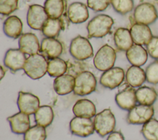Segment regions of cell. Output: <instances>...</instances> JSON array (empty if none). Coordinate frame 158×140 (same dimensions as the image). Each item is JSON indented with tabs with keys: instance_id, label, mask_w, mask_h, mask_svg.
<instances>
[{
	"instance_id": "cell-1",
	"label": "cell",
	"mask_w": 158,
	"mask_h": 140,
	"mask_svg": "<svg viewBox=\"0 0 158 140\" xmlns=\"http://www.w3.org/2000/svg\"><path fill=\"white\" fill-rule=\"evenodd\" d=\"M113 24L112 18L107 15L99 14L95 16L86 26L88 37L101 38L105 36L110 32Z\"/></svg>"
},
{
	"instance_id": "cell-2",
	"label": "cell",
	"mask_w": 158,
	"mask_h": 140,
	"mask_svg": "<svg viewBox=\"0 0 158 140\" xmlns=\"http://www.w3.org/2000/svg\"><path fill=\"white\" fill-rule=\"evenodd\" d=\"M48 64L45 56L41 54L30 55L25 61L23 70L25 74L32 79H38L48 71Z\"/></svg>"
},
{
	"instance_id": "cell-3",
	"label": "cell",
	"mask_w": 158,
	"mask_h": 140,
	"mask_svg": "<svg viewBox=\"0 0 158 140\" xmlns=\"http://www.w3.org/2000/svg\"><path fill=\"white\" fill-rule=\"evenodd\" d=\"M96 79L94 74L88 71L78 73L75 77L73 92L78 96H86L95 91Z\"/></svg>"
},
{
	"instance_id": "cell-4",
	"label": "cell",
	"mask_w": 158,
	"mask_h": 140,
	"mask_svg": "<svg viewBox=\"0 0 158 140\" xmlns=\"http://www.w3.org/2000/svg\"><path fill=\"white\" fill-rule=\"evenodd\" d=\"M95 131L101 137L111 133L115 127V119L110 109H106L97 114L94 119Z\"/></svg>"
},
{
	"instance_id": "cell-5",
	"label": "cell",
	"mask_w": 158,
	"mask_h": 140,
	"mask_svg": "<svg viewBox=\"0 0 158 140\" xmlns=\"http://www.w3.org/2000/svg\"><path fill=\"white\" fill-rule=\"evenodd\" d=\"M70 55L78 60H85L93 56V49L88 39L78 36L73 38L70 45Z\"/></svg>"
},
{
	"instance_id": "cell-6",
	"label": "cell",
	"mask_w": 158,
	"mask_h": 140,
	"mask_svg": "<svg viewBox=\"0 0 158 140\" xmlns=\"http://www.w3.org/2000/svg\"><path fill=\"white\" fill-rule=\"evenodd\" d=\"M116 59L115 50L107 44L102 46L96 52L93 63L95 68L101 71H106L113 68Z\"/></svg>"
},
{
	"instance_id": "cell-7",
	"label": "cell",
	"mask_w": 158,
	"mask_h": 140,
	"mask_svg": "<svg viewBox=\"0 0 158 140\" xmlns=\"http://www.w3.org/2000/svg\"><path fill=\"white\" fill-rule=\"evenodd\" d=\"M133 18L137 23L146 25L155 22L158 14L155 6L149 2H143L138 4L134 10Z\"/></svg>"
},
{
	"instance_id": "cell-8",
	"label": "cell",
	"mask_w": 158,
	"mask_h": 140,
	"mask_svg": "<svg viewBox=\"0 0 158 140\" xmlns=\"http://www.w3.org/2000/svg\"><path fill=\"white\" fill-rule=\"evenodd\" d=\"M117 104L122 109L130 111L137 102L136 97V90L127 82L119 86L118 92L115 98Z\"/></svg>"
},
{
	"instance_id": "cell-9",
	"label": "cell",
	"mask_w": 158,
	"mask_h": 140,
	"mask_svg": "<svg viewBox=\"0 0 158 140\" xmlns=\"http://www.w3.org/2000/svg\"><path fill=\"white\" fill-rule=\"evenodd\" d=\"M154 111L152 106L138 104L130 109L127 117L129 124H144L152 118Z\"/></svg>"
},
{
	"instance_id": "cell-10",
	"label": "cell",
	"mask_w": 158,
	"mask_h": 140,
	"mask_svg": "<svg viewBox=\"0 0 158 140\" xmlns=\"http://www.w3.org/2000/svg\"><path fill=\"white\" fill-rule=\"evenodd\" d=\"M49 17L44 7L38 4H33L28 8L27 21L28 25L33 29L41 30Z\"/></svg>"
},
{
	"instance_id": "cell-11",
	"label": "cell",
	"mask_w": 158,
	"mask_h": 140,
	"mask_svg": "<svg viewBox=\"0 0 158 140\" xmlns=\"http://www.w3.org/2000/svg\"><path fill=\"white\" fill-rule=\"evenodd\" d=\"M69 126L73 134L83 138L90 136L95 130L94 122L90 118L73 117L70 120Z\"/></svg>"
},
{
	"instance_id": "cell-12",
	"label": "cell",
	"mask_w": 158,
	"mask_h": 140,
	"mask_svg": "<svg viewBox=\"0 0 158 140\" xmlns=\"http://www.w3.org/2000/svg\"><path fill=\"white\" fill-rule=\"evenodd\" d=\"M125 78L124 70L119 67H113L101 75L99 82L104 87L110 90L119 87Z\"/></svg>"
},
{
	"instance_id": "cell-13",
	"label": "cell",
	"mask_w": 158,
	"mask_h": 140,
	"mask_svg": "<svg viewBox=\"0 0 158 140\" xmlns=\"http://www.w3.org/2000/svg\"><path fill=\"white\" fill-rule=\"evenodd\" d=\"M40 99L36 95L20 91L19 92L17 106L20 112L28 115L33 114L40 107Z\"/></svg>"
},
{
	"instance_id": "cell-14",
	"label": "cell",
	"mask_w": 158,
	"mask_h": 140,
	"mask_svg": "<svg viewBox=\"0 0 158 140\" xmlns=\"http://www.w3.org/2000/svg\"><path fill=\"white\" fill-rule=\"evenodd\" d=\"M26 60L27 58L25 53L20 49H10L6 52L4 63L12 71L15 72L23 69Z\"/></svg>"
},
{
	"instance_id": "cell-15",
	"label": "cell",
	"mask_w": 158,
	"mask_h": 140,
	"mask_svg": "<svg viewBox=\"0 0 158 140\" xmlns=\"http://www.w3.org/2000/svg\"><path fill=\"white\" fill-rule=\"evenodd\" d=\"M9 122L11 130L18 134H25L30 128V120L29 115L19 112L7 118Z\"/></svg>"
},
{
	"instance_id": "cell-16",
	"label": "cell",
	"mask_w": 158,
	"mask_h": 140,
	"mask_svg": "<svg viewBox=\"0 0 158 140\" xmlns=\"http://www.w3.org/2000/svg\"><path fill=\"white\" fill-rule=\"evenodd\" d=\"M131 35L135 44L147 45L153 37L148 25L135 23L130 28Z\"/></svg>"
},
{
	"instance_id": "cell-17",
	"label": "cell",
	"mask_w": 158,
	"mask_h": 140,
	"mask_svg": "<svg viewBox=\"0 0 158 140\" xmlns=\"http://www.w3.org/2000/svg\"><path fill=\"white\" fill-rule=\"evenodd\" d=\"M62 44L55 38L46 37L41 41L40 51L43 55L50 60L58 58L62 53Z\"/></svg>"
},
{
	"instance_id": "cell-18",
	"label": "cell",
	"mask_w": 158,
	"mask_h": 140,
	"mask_svg": "<svg viewBox=\"0 0 158 140\" xmlns=\"http://www.w3.org/2000/svg\"><path fill=\"white\" fill-rule=\"evenodd\" d=\"M19 49L25 54L32 55L38 53L40 49L38 37L31 33L23 34L19 41Z\"/></svg>"
},
{
	"instance_id": "cell-19",
	"label": "cell",
	"mask_w": 158,
	"mask_h": 140,
	"mask_svg": "<svg viewBox=\"0 0 158 140\" xmlns=\"http://www.w3.org/2000/svg\"><path fill=\"white\" fill-rule=\"evenodd\" d=\"M67 15L70 21L75 24L83 23L89 17V12L86 6L80 2H75L70 4Z\"/></svg>"
},
{
	"instance_id": "cell-20",
	"label": "cell",
	"mask_w": 158,
	"mask_h": 140,
	"mask_svg": "<svg viewBox=\"0 0 158 140\" xmlns=\"http://www.w3.org/2000/svg\"><path fill=\"white\" fill-rule=\"evenodd\" d=\"M75 77L68 74L57 77L53 83L54 90L59 95H67L73 91Z\"/></svg>"
},
{
	"instance_id": "cell-21",
	"label": "cell",
	"mask_w": 158,
	"mask_h": 140,
	"mask_svg": "<svg viewBox=\"0 0 158 140\" xmlns=\"http://www.w3.org/2000/svg\"><path fill=\"white\" fill-rule=\"evenodd\" d=\"M148 53L147 50L140 45L133 44L127 51L126 56L130 63L133 66H141L148 60Z\"/></svg>"
},
{
	"instance_id": "cell-22",
	"label": "cell",
	"mask_w": 158,
	"mask_h": 140,
	"mask_svg": "<svg viewBox=\"0 0 158 140\" xmlns=\"http://www.w3.org/2000/svg\"><path fill=\"white\" fill-rule=\"evenodd\" d=\"M72 111L75 117L92 118L96 115L94 104L88 99H78L73 105Z\"/></svg>"
},
{
	"instance_id": "cell-23",
	"label": "cell",
	"mask_w": 158,
	"mask_h": 140,
	"mask_svg": "<svg viewBox=\"0 0 158 140\" xmlns=\"http://www.w3.org/2000/svg\"><path fill=\"white\" fill-rule=\"evenodd\" d=\"M114 40L117 48L122 51H127L133 45L130 31L127 28L117 29L114 35Z\"/></svg>"
},
{
	"instance_id": "cell-24",
	"label": "cell",
	"mask_w": 158,
	"mask_h": 140,
	"mask_svg": "<svg viewBox=\"0 0 158 140\" xmlns=\"http://www.w3.org/2000/svg\"><path fill=\"white\" fill-rule=\"evenodd\" d=\"M22 23L20 19L15 15L9 17L4 22L3 30L5 34L11 38H18L22 34Z\"/></svg>"
},
{
	"instance_id": "cell-25",
	"label": "cell",
	"mask_w": 158,
	"mask_h": 140,
	"mask_svg": "<svg viewBox=\"0 0 158 140\" xmlns=\"http://www.w3.org/2000/svg\"><path fill=\"white\" fill-rule=\"evenodd\" d=\"M127 82L132 87H139L146 81V72L140 67L132 65L127 71Z\"/></svg>"
},
{
	"instance_id": "cell-26",
	"label": "cell",
	"mask_w": 158,
	"mask_h": 140,
	"mask_svg": "<svg viewBox=\"0 0 158 140\" xmlns=\"http://www.w3.org/2000/svg\"><path fill=\"white\" fill-rule=\"evenodd\" d=\"M136 97L139 104L152 106L157 99V93L153 88L143 86L136 90Z\"/></svg>"
},
{
	"instance_id": "cell-27",
	"label": "cell",
	"mask_w": 158,
	"mask_h": 140,
	"mask_svg": "<svg viewBox=\"0 0 158 140\" xmlns=\"http://www.w3.org/2000/svg\"><path fill=\"white\" fill-rule=\"evenodd\" d=\"M54 119L52 107L48 105L40 106L35 113V120L37 125L44 128L49 126Z\"/></svg>"
},
{
	"instance_id": "cell-28",
	"label": "cell",
	"mask_w": 158,
	"mask_h": 140,
	"mask_svg": "<svg viewBox=\"0 0 158 140\" xmlns=\"http://www.w3.org/2000/svg\"><path fill=\"white\" fill-rule=\"evenodd\" d=\"M44 7L49 18H59L64 11L65 0H46Z\"/></svg>"
},
{
	"instance_id": "cell-29",
	"label": "cell",
	"mask_w": 158,
	"mask_h": 140,
	"mask_svg": "<svg viewBox=\"0 0 158 140\" xmlns=\"http://www.w3.org/2000/svg\"><path fill=\"white\" fill-rule=\"evenodd\" d=\"M67 64L66 62L58 58L51 59L48 61V73L51 77H57L64 74L67 71Z\"/></svg>"
},
{
	"instance_id": "cell-30",
	"label": "cell",
	"mask_w": 158,
	"mask_h": 140,
	"mask_svg": "<svg viewBox=\"0 0 158 140\" xmlns=\"http://www.w3.org/2000/svg\"><path fill=\"white\" fill-rule=\"evenodd\" d=\"M62 26V23L59 18H49L44 24L41 30L46 37L54 38L59 35Z\"/></svg>"
},
{
	"instance_id": "cell-31",
	"label": "cell",
	"mask_w": 158,
	"mask_h": 140,
	"mask_svg": "<svg viewBox=\"0 0 158 140\" xmlns=\"http://www.w3.org/2000/svg\"><path fill=\"white\" fill-rule=\"evenodd\" d=\"M141 131L146 140H158V120L152 118L143 124Z\"/></svg>"
},
{
	"instance_id": "cell-32",
	"label": "cell",
	"mask_w": 158,
	"mask_h": 140,
	"mask_svg": "<svg viewBox=\"0 0 158 140\" xmlns=\"http://www.w3.org/2000/svg\"><path fill=\"white\" fill-rule=\"evenodd\" d=\"M46 131L44 127L38 125L30 127L24 134L23 140H46Z\"/></svg>"
},
{
	"instance_id": "cell-33",
	"label": "cell",
	"mask_w": 158,
	"mask_h": 140,
	"mask_svg": "<svg viewBox=\"0 0 158 140\" xmlns=\"http://www.w3.org/2000/svg\"><path fill=\"white\" fill-rule=\"evenodd\" d=\"M110 4L114 9L122 15L129 13L134 7L133 0H111Z\"/></svg>"
},
{
	"instance_id": "cell-34",
	"label": "cell",
	"mask_w": 158,
	"mask_h": 140,
	"mask_svg": "<svg viewBox=\"0 0 158 140\" xmlns=\"http://www.w3.org/2000/svg\"><path fill=\"white\" fill-rule=\"evenodd\" d=\"M146 77L148 82L151 84H158V60L150 63L146 69Z\"/></svg>"
},
{
	"instance_id": "cell-35",
	"label": "cell",
	"mask_w": 158,
	"mask_h": 140,
	"mask_svg": "<svg viewBox=\"0 0 158 140\" xmlns=\"http://www.w3.org/2000/svg\"><path fill=\"white\" fill-rule=\"evenodd\" d=\"M19 0H0V13L9 15L18 7Z\"/></svg>"
},
{
	"instance_id": "cell-36",
	"label": "cell",
	"mask_w": 158,
	"mask_h": 140,
	"mask_svg": "<svg viewBox=\"0 0 158 140\" xmlns=\"http://www.w3.org/2000/svg\"><path fill=\"white\" fill-rule=\"evenodd\" d=\"M111 0H87V5L89 8L95 12L103 11L107 9L110 4Z\"/></svg>"
},
{
	"instance_id": "cell-37",
	"label": "cell",
	"mask_w": 158,
	"mask_h": 140,
	"mask_svg": "<svg viewBox=\"0 0 158 140\" xmlns=\"http://www.w3.org/2000/svg\"><path fill=\"white\" fill-rule=\"evenodd\" d=\"M148 55L156 60H158V36H153L146 45Z\"/></svg>"
},
{
	"instance_id": "cell-38",
	"label": "cell",
	"mask_w": 158,
	"mask_h": 140,
	"mask_svg": "<svg viewBox=\"0 0 158 140\" xmlns=\"http://www.w3.org/2000/svg\"><path fill=\"white\" fill-rule=\"evenodd\" d=\"M107 140H125L122 134L119 131H114L110 133Z\"/></svg>"
},
{
	"instance_id": "cell-39",
	"label": "cell",
	"mask_w": 158,
	"mask_h": 140,
	"mask_svg": "<svg viewBox=\"0 0 158 140\" xmlns=\"http://www.w3.org/2000/svg\"><path fill=\"white\" fill-rule=\"evenodd\" d=\"M4 75H5V70H4L2 66H1V80L3 78Z\"/></svg>"
}]
</instances>
